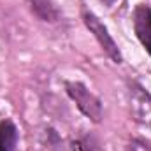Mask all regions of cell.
<instances>
[{
	"label": "cell",
	"mask_w": 151,
	"mask_h": 151,
	"mask_svg": "<svg viewBox=\"0 0 151 151\" xmlns=\"http://www.w3.org/2000/svg\"><path fill=\"white\" fill-rule=\"evenodd\" d=\"M65 93L76 104V107L81 111L84 118H88L93 123H100L104 116L102 100L81 81H65Z\"/></svg>",
	"instance_id": "6da1fadb"
},
{
	"label": "cell",
	"mask_w": 151,
	"mask_h": 151,
	"mask_svg": "<svg viewBox=\"0 0 151 151\" xmlns=\"http://www.w3.org/2000/svg\"><path fill=\"white\" fill-rule=\"evenodd\" d=\"M81 19H83L84 27L88 28V32H90V34L93 35V39L99 42V46H100V49L106 53V56H107L113 63H116V65L123 63L121 49H119L118 42L114 40V37L109 34V28L100 21V18H99L93 11L83 7V9H81Z\"/></svg>",
	"instance_id": "7a4b0ae2"
},
{
	"label": "cell",
	"mask_w": 151,
	"mask_h": 151,
	"mask_svg": "<svg viewBox=\"0 0 151 151\" xmlns=\"http://www.w3.org/2000/svg\"><path fill=\"white\" fill-rule=\"evenodd\" d=\"M127 99L132 118L151 130V93L137 81H128Z\"/></svg>",
	"instance_id": "3957f363"
},
{
	"label": "cell",
	"mask_w": 151,
	"mask_h": 151,
	"mask_svg": "<svg viewBox=\"0 0 151 151\" xmlns=\"http://www.w3.org/2000/svg\"><path fill=\"white\" fill-rule=\"evenodd\" d=\"M132 25L135 37L144 47V51L151 56V5L137 4L132 12Z\"/></svg>",
	"instance_id": "277c9868"
},
{
	"label": "cell",
	"mask_w": 151,
	"mask_h": 151,
	"mask_svg": "<svg viewBox=\"0 0 151 151\" xmlns=\"http://www.w3.org/2000/svg\"><path fill=\"white\" fill-rule=\"evenodd\" d=\"M27 2H28L32 14L42 23L55 25V23H60L63 18L62 9L58 7L55 0H27Z\"/></svg>",
	"instance_id": "5b68a950"
},
{
	"label": "cell",
	"mask_w": 151,
	"mask_h": 151,
	"mask_svg": "<svg viewBox=\"0 0 151 151\" xmlns=\"http://www.w3.org/2000/svg\"><path fill=\"white\" fill-rule=\"evenodd\" d=\"M19 130L9 118L0 121V151H18Z\"/></svg>",
	"instance_id": "8992f818"
},
{
	"label": "cell",
	"mask_w": 151,
	"mask_h": 151,
	"mask_svg": "<svg viewBox=\"0 0 151 151\" xmlns=\"http://www.w3.org/2000/svg\"><path fill=\"white\" fill-rule=\"evenodd\" d=\"M69 150L70 151H99V146H97V141L91 135H79V137H74L70 141Z\"/></svg>",
	"instance_id": "52a82bcc"
},
{
	"label": "cell",
	"mask_w": 151,
	"mask_h": 151,
	"mask_svg": "<svg viewBox=\"0 0 151 151\" xmlns=\"http://www.w3.org/2000/svg\"><path fill=\"white\" fill-rule=\"evenodd\" d=\"M127 151H151V144L144 139H132L127 144Z\"/></svg>",
	"instance_id": "ba28073f"
},
{
	"label": "cell",
	"mask_w": 151,
	"mask_h": 151,
	"mask_svg": "<svg viewBox=\"0 0 151 151\" xmlns=\"http://www.w3.org/2000/svg\"><path fill=\"white\" fill-rule=\"evenodd\" d=\"M104 2H106V4H109V5H113L114 2H118V0H104Z\"/></svg>",
	"instance_id": "9c48e42d"
}]
</instances>
